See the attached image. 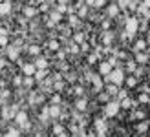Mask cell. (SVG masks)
<instances>
[{"label":"cell","mask_w":150,"mask_h":137,"mask_svg":"<svg viewBox=\"0 0 150 137\" xmlns=\"http://www.w3.org/2000/svg\"><path fill=\"white\" fill-rule=\"evenodd\" d=\"M126 71H128V73H132L134 75V71H136V68H137V64H136V60H132V59H128V60H126Z\"/></svg>","instance_id":"cell-17"},{"label":"cell","mask_w":150,"mask_h":137,"mask_svg":"<svg viewBox=\"0 0 150 137\" xmlns=\"http://www.w3.org/2000/svg\"><path fill=\"white\" fill-rule=\"evenodd\" d=\"M106 13H108L110 18H115L117 15H119V7H117V4H110V6L106 7Z\"/></svg>","instance_id":"cell-11"},{"label":"cell","mask_w":150,"mask_h":137,"mask_svg":"<svg viewBox=\"0 0 150 137\" xmlns=\"http://www.w3.org/2000/svg\"><path fill=\"white\" fill-rule=\"evenodd\" d=\"M125 84H126V88H136L137 86V79L134 77V75H128V77L125 79Z\"/></svg>","instance_id":"cell-15"},{"label":"cell","mask_w":150,"mask_h":137,"mask_svg":"<svg viewBox=\"0 0 150 137\" xmlns=\"http://www.w3.org/2000/svg\"><path fill=\"white\" fill-rule=\"evenodd\" d=\"M7 57H9L11 60H15L18 57V49L15 48V46H9V48H7Z\"/></svg>","instance_id":"cell-18"},{"label":"cell","mask_w":150,"mask_h":137,"mask_svg":"<svg viewBox=\"0 0 150 137\" xmlns=\"http://www.w3.org/2000/svg\"><path fill=\"white\" fill-rule=\"evenodd\" d=\"M4 64H6V60H4V59H0V68H4Z\"/></svg>","instance_id":"cell-46"},{"label":"cell","mask_w":150,"mask_h":137,"mask_svg":"<svg viewBox=\"0 0 150 137\" xmlns=\"http://www.w3.org/2000/svg\"><path fill=\"white\" fill-rule=\"evenodd\" d=\"M112 39H114V37H112V33H104V44H110Z\"/></svg>","instance_id":"cell-36"},{"label":"cell","mask_w":150,"mask_h":137,"mask_svg":"<svg viewBox=\"0 0 150 137\" xmlns=\"http://www.w3.org/2000/svg\"><path fill=\"white\" fill-rule=\"evenodd\" d=\"M33 64H35V68H37V70H46V66H48V60L44 59V57H39V59H37Z\"/></svg>","instance_id":"cell-14"},{"label":"cell","mask_w":150,"mask_h":137,"mask_svg":"<svg viewBox=\"0 0 150 137\" xmlns=\"http://www.w3.org/2000/svg\"><path fill=\"white\" fill-rule=\"evenodd\" d=\"M148 128H150V124L146 123V121H141V123L136 126V130H137L139 133H143V132H146V130H148Z\"/></svg>","instance_id":"cell-20"},{"label":"cell","mask_w":150,"mask_h":137,"mask_svg":"<svg viewBox=\"0 0 150 137\" xmlns=\"http://www.w3.org/2000/svg\"><path fill=\"white\" fill-rule=\"evenodd\" d=\"M70 24H71V26H77V24H79V17H75V15H73V17L70 18Z\"/></svg>","instance_id":"cell-37"},{"label":"cell","mask_w":150,"mask_h":137,"mask_svg":"<svg viewBox=\"0 0 150 137\" xmlns=\"http://www.w3.org/2000/svg\"><path fill=\"white\" fill-rule=\"evenodd\" d=\"M7 44V35H0V46H6Z\"/></svg>","instance_id":"cell-38"},{"label":"cell","mask_w":150,"mask_h":137,"mask_svg":"<svg viewBox=\"0 0 150 137\" xmlns=\"http://www.w3.org/2000/svg\"><path fill=\"white\" fill-rule=\"evenodd\" d=\"M68 51H70V53H77V51H79V46H77V44L70 46V49H68Z\"/></svg>","instance_id":"cell-40"},{"label":"cell","mask_w":150,"mask_h":137,"mask_svg":"<svg viewBox=\"0 0 150 137\" xmlns=\"http://www.w3.org/2000/svg\"><path fill=\"white\" fill-rule=\"evenodd\" d=\"M15 123H17L18 126H22V128H29V124H28V113L26 112H18L17 115H15Z\"/></svg>","instance_id":"cell-4"},{"label":"cell","mask_w":150,"mask_h":137,"mask_svg":"<svg viewBox=\"0 0 150 137\" xmlns=\"http://www.w3.org/2000/svg\"><path fill=\"white\" fill-rule=\"evenodd\" d=\"M35 71H37L35 64H22V73H24L26 77H31V75H35Z\"/></svg>","instance_id":"cell-9"},{"label":"cell","mask_w":150,"mask_h":137,"mask_svg":"<svg viewBox=\"0 0 150 137\" xmlns=\"http://www.w3.org/2000/svg\"><path fill=\"white\" fill-rule=\"evenodd\" d=\"M9 13H11V2H7V0L0 2V15H9Z\"/></svg>","instance_id":"cell-13"},{"label":"cell","mask_w":150,"mask_h":137,"mask_svg":"<svg viewBox=\"0 0 150 137\" xmlns=\"http://www.w3.org/2000/svg\"><path fill=\"white\" fill-rule=\"evenodd\" d=\"M29 53H31V55H39L40 48H39V46H31V48H29Z\"/></svg>","instance_id":"cell-32"},{"label":"cell","mask_w":150,"mask_h":137,"mask_svg":"<svg viewBox=\"0 0 150 137\" xmlns=\"http://www.w3.org/2000/svg\"><path fill=\"white\" fill-rule=\"evenodd\" d=\"M95 128H97V132H99V135L103 137L104 132H106V121H104V119H97L95 121Z\"/></svg>","instance_id":"cell-10"},{"label":"cell","mask_w":150,"mask_h":137,"mask_svg":"<svg viewBox=\"0 0 150 137\" xmlns=\"http://www.w3.org/2000/svg\"><path fill=\"white\" fill-rule=\"evenodd\" d=\"M93 6L95 7H104V6H106V0H95Z\"/></svg>","instance_id":"cell-34"},{"label":"cell","mask_w":150,"mask_h":137,"mask_svg":"<svg viewBox=\"0 0 150 137\" xmlns=\"http://www.w3.org/2000/svg\"><path fill=\"white\" fill-rule=\"evenodd\" d=\"M86 106H88V101H86V99H79L77 104H75V108H77L79 112H84V110H86Z\"/></svg>","instance_id":"cell-19"},{"label":"cell","mask_w":150,"mask_h":137,"mask_svg":"<svg viewBox=\"0 0 150 137\" xmlns=\"http://www.w3.org/2000/svg\"><path fill=\"white\" fill-rule=\"evenodd\" d=\"M99 101H103L104 104L110 102V95H108V93H101V95H99Z\"/></svg>","instance_id":"cell-30"},{"label":"cell","mask_w":150,"mask_h":137,"mask_svg":"<svg viewBox=\"0 0 150 137\" xmlns=\"http://www.w3.org/2000/svg\"><path fill=\"white\" fill-rule=\"evenodd\" d=\"M53 102H55V104H59V102H61V97L55 95V97H53Z\"/></svg>","instance_id":"cell-43"},{"label":"cell","mask_w":150,"mask_h":137,"mask_svg":"<svg viewBox=\"0 0 150 137\" xmlns=\"http://www.w3.org/2000/svg\"><path fill=\"white\" fill-rule=\"evenodd\" d=\"M37 11H35V7H31V6H28V7H24V15L26 17H33Z\"/></svg>","instance_id":"cell-25"},{"label":"cell","mask_w":150,"mask_h":137,"mask_svg":"<svg viewBox=\"0 0 150 137\" xmlns=\"http://www.w3.org/2000/svg\"><path fill=\"white\" fill-rule=\"evenodd\" d=\"M136 64H139V66L150 64V55H148L146 51H139V53H136Z\"/></svg>","instance_id":"cell-5"},{"label":"cell","mask_w":150,"mask_h":137,"mask_svg":"<svg viewBox=\"0 0 150 137\" xmlns=\"http://www.w3.org/2000/svg\"><path fill=\"white\" fill-rule=\"evenodd\" d=\"M92 137H95V135H92Z\"/></svg>","instance_id":"cell-50"},{"label":"cell","mask_w":150,"mask_h":137,"mask_svg":"<svg viewBox=\"0 0 150 137\" xmlns=\"http://www.w3.org/2000/svg\"><path fill=\"white\" fill-rule=\"evenodd\" d=\"M6 137H20V132L17 130V128H15V130H13V128H11V130H9V132L6 133Z\"/></svg>","instance_id":"cell-28"},{"label":"cell","mask_w":150,"mask_h":137,"mask_svg":"<svg viewBox=\"0 0 150 137\" xmlns=\"http://www.w3.org/2000/svg\"><path fill=\"white\" fill-rule=\"evenodd\" d=\"M48 112H50V117H59V113H61V108H59L57 104H51V106H48Z\"/></svg>","instance_id":"cell-16"},{"label":"cell","mask_w":150,"mask_h":137,"mask_svg":"<svg viewBox=\"0 0 150 137\" xmlns=\"http://www.w3.org/2000/svg\"><path fill=\"white\" fill-rule=\"evenodd\" d=\"M148 79H150V66H148Z\"/></svg>","instance_id":"cell-48"},{"label":"cell","mask_w":150,"mask_h":137,"mask_svg":"<svg viewBox=\"0 0 150 137\" xmlns=\"http://www.w3.org/2000/svg\"><path fill=\"white\" fill-rule=\"evenodd\" d=\"M24 84H26V86H31V84H33V77H26Z\"/></svg>","instance_id":"cell-42"},{"label":"cell","mask_w":150,"mask_h":137,"mask_svg":"<svg viewBox=\"0 0 150 137\" xmlns=\"http://www.w3.org/2000/svg\"><path fill=\"white\" fill-rule=\"evenodd\" d=\"M139 102L141 104H148L150 102V95L146 93V91H141V93H139Z\"/></svg>","instance_id":"cell-21"},{"label":"cell","mask_w":150,"mask_h":137,"mask_svg":"<svg viewBox=\"0 0 150 137\" xmlns=\"http://www.w3.org/2000/svg\"><path fill=\"white\" fill-rule=\"evenodd\" d=\"M86 13H88L86 7H81V9H79V17H86Z\"/></svg>","instance_id":"cell-41"},{"label":"cell","mask_w":150,"mask_h":137,"mask_svg":"<svg viewBox=\"0 0 150 137\" xmlns=\"http://www.w3.org/2000/svg\"><path fill=\"white\" fill-rule=\"evenodd\" d=\"M130 2H132V0H117V7H119V9H128Z\"/></svg>","instance_id":"cell-22"},{"label":"cell","mask_w":150,"mask_h":137,"mask_svg":"<svg viewBox=\"0 0 150 137\" xmlns=\"http://www.w3.org/2000/svg\"><path fill=\"white\" fill-rule=\"evenodd\" d=\"M75 91H77V95H81V93H82V88H81V86H77V88H75Z\"/></svg>","instance_id":"cell-45"},{"label":"cell","mask_w":150,"mask_h":137,"mask_svg":"<svg viewBox=\"0 0 150 137\" xmlns=\"http://www.w3.org/2000/svg\"><path fill=\"white\" fill-rule=\"evenodd\" d=\"M137 31H139V20H137V17H130L126 20V24H125V35L134 39V35Z\"/></svg>","instance_id":"cell-2"},{"label":"cell","mask_w":150,"mask_h":137,"mask_svg":"<svg viewBox=\"0 0 150 137\" xmlns=\"http://www.w3.org/2000/svg\"><path fill=\"white\" fill-rule=\"evenodd\" d=\"M0 2H4V0H0Z\"/></svg>","instance_id":"cell-49"},{"label":"cell","mask_w":150,"mask_h":137,"mask_svg":"<svg viewBox=\"0 0 150 137\" xmlns=\"http://www.w3.org/2000/svg\"><path fill=\"white\" fill-rule=\"evenodd\" d=\"M73 40L77 42V44H82V42H84V33H75Z\"/></svg>","instance_id":"cell-27"},{"label":"cell","mask_w":150,"mask_h":137,"mask_svg":"<svg viewBox=\"0 0 150 137\" xmlns=\"http://www.w3.org/2000/svg\"><path fill=\"white\" fill-rule=\"evenodd\" d=\"M97 59H99L97 55H90V57H88V62H90V64H93V62H97Z\"/></svg>","instance_id":"cell-39"},{"label":"cell","mask_w":150,"mask_h":137,"mask_svg":"<svg viewBox=\"0 0 150 137\" xmlns=\"http://www.w3.org/2000/svg\"><path fill=\"white\" fill-rule=\"evenodd\" d=\"M15 84H17V86H18V84H22V81H20V77H15Z\"/></svg>","instance_id":"cell-44"},{"label":"cell","mask_w":150,"mask_h":137,"mask_svg":"<svg viewBox=\"0 0 150 137\" xmlns=\"http://www.w3.org/2000/svg\"><path fill=\"white\" fill-rule=\"evenodd\" d=\"M44 77H46V70H37L35 71V79L37 81H42Z\"/></svg>","instance_id":"cell-26"},{"label":"cell","mask_w":150,"mask_h":137,"mask_svg":"<svg viewBox=\"0 0 150 137\" xmlns=\"http://www.w3.org/2000/svg\"><path fill=\"white\" fill-rule=\"evenodd\" d=\"M66 11H68V7H66L64 4H59V6H57V13L62 15V13H66Z\"/></svg>","instance_id":"cell-33"},{"label":"cell","mask_w":150,"mask_h":137,"mask_svg":"<svg viewBox=\"0 0 150 137\" xmlns=\"http://www.w3.org/2000/svg\"><path fill=\"white\" fill-rule=\"evenodd\" d=\"M119 106H121V108H125V110H136L134 106H137V102H136V101H132V99H130V95H128L126 99H123V101H119Z\"/></svg>","instance_id":"cell-6"},{"label":"cell","mask_w":150,"mask_h":137,"mask_svg":"<svg viewBox=\"0 0 150 137\" xmlns=\"http://www.w3.org/2000/svg\"><path fill=\"white\" fill-rule=\"evenodd\" d=\"M86 2H88L90 6H93V2H95V0H86Z\"/></svg>","instance_id":"cell-47"},{"label":"cell","mask_w":150,"mask_h":137,"mask_svg":"<svg viewBox=\"0 0 150 137\" xmlns=\"http://www.w3.org/2000/svg\"><path fill=\"white\" fill-rule=\"evenodd\" d=\"M50 49H51V51H59V42H57V40H51V42H50Z\"/></svg>","instance_id":"cell-31"},{"label":"cell","mask_w":150,"mask_h":137,"mask_svg":"<svg viewBox=\"0 0 150 137\" xmlns=\"http://www.w3.org/2000/svg\"><path fill=\"white\" fill-rule=\"evenodd\" d=\"M53 132L59 135V133H62V132H64V128H62L61 124H55V126H53Z\"/></svg>","instance_id":"cell-35"},{"label":"cell","mask_w":150,"mask_h":137,"mask_svg":"<svg viewBox=\"0 0 150 137\" xmlns=\"http://www.w3.org/2000/svg\"><path fill=\"white\" fill-rule=\"evenodd\" d=\"M119 110H121V106H119V101H110V102H106L104 104V115L106 117H115L117 113H119Z\"/></svg>","instance_id":"cell-3"},{"label":"cell","mask_w":150,"mask_h":137,"mask_svg":"<svg viewBox=\"0 0 150 137\" xmlns=\"http://www.w3.org/2000/svg\"><path fill=\"white\" fill-rule=\"evenodd\" d=\"M117 91H119V86H115V84H110V86H108V91H106V93L112 97V95H115Z\"/></svg>","instance_id":"cell-23"},{"label":"cell","mask_w":150,"mask_h":137,"mask_svg":"<svg viewBox=\"0 0 150 137\" xmlns=\"http://www.w3.org/2000/svg\"><path fill=\"white\" fill-rule=\"evenodd\" d=\"M117 97H119V101H123V99L128 97V91H126V90H119L117 91Z\"/></svg>","instance_id":"cell-29"},{"label":"cell","mask_w":150,"mask_h":137,"mask_svg":"<svg viewBox=\"0 0 150 137\" xmlns=\"http://www.w3.org/2000/svg\"><path fill=\"white\" fill-rule=\"evenodd\" d=\"M106 81L110 82V84H115V86L125 84V71H123V68H115V70H112L106 75Z\"/></svg>","instance_id":"cell-1"},{"label":"cell","mask_w":150,"mask_h":137,"mask_svg":"<svg viewBox=\"0 0 150 137\" xmlns=\"http://www.w3.org/2000/svg\"><path fill=\"white\" fill-rule=\"evenodd\" d=\"M146 40L145 39H139V40H136V44H134V48H132V51L134 53H139V51H146Z\"/></svg>","instance_id":"cell-8"},{"label":"cell","mask_w":150,"mask_h":137,"mask_svg":"<svg viewBox=\"0 0 150 137\" xmlns=\"http://www.w3.org/2000/svg\"><path fill=\"white\" fill-rule=\"evenodd\" d=\"M61 20H62V15L61 13H57V11L51 13V22H53V24H55V22H61Z\"/></svg>","instance_id":"cell-24"},{"label":"cell","mask_w":150,"mask_h":137,"mask_svg":"<svg viewBox=\"0 0 150 137\" xmlns=\"http://www.w3.org/2000/svg\"><path fill=\"white\" fill-rule=\"evenodd\" d=\"M90 81H92V84H93V88L99 91L101 88H103V81H101V75H92L90 77Z\"/></svg>","instance_id":"cell-12"},{"label":"cell","mask_w":150,"mask_h":137,"mask_svg":"<svg viewBox=\"0 0 150 137\" xmlns=\"http://www.w3.org/2000/svg\"><path fill=\"white\" fill-rule=\"evenodd\" d=\"M112 70H114V68L108 64V60H101V62H99V75H104V77H106Z\"/></svg>","instance_id":"cell-7"}]
</instances>
